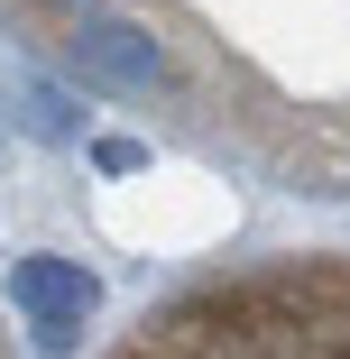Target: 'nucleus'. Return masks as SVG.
<instances>
[{
	"mask_svg": "<svg viewBox=\"0 0 350 359\" xmlns=\"http://www.w3.org/2000/svg\"><path fill=\"white\" fill-rule=\"evenodd\" d=\"M83 102L249 166L350 194V0H0Z\"/></svg>",
	"mask_w": 350,
	"mask_h": 359,
	"instance_id": "obj_1",
	"label": "nucleus"
},
{
	"mask_svg": "<svg viewBox=\"0 0 350 359\" xmlns=\"http://www.w3.org/2000/svg\"><path fill=\"white\" fill-rule=\"evenodd\" d=\"M102 359H350V249L194 276Z\"/></svg>",
	"mask_w": 350,
	"mask_h": 359,
	"instance_id": "obj_2",
	"label": "nucleus"
},
{
	"mask_svg": "<svg viewBox=\"0 0 350 359\" xmlns=\"http://www.w3.org/2000/svg\"><path fill=\"white\" fill-rule=\"evenodd\" d=\"M0 359H10V341H0Z\"/></svg>",
	"mask_w": 350,
	"mask_h": 359,
	"instance_id": "obj_3",
	"label": "nucleus"
}]
</instances>
